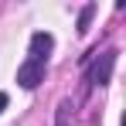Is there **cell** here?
I'll return each instance as SVG.
<instances>
[{"instance_id": "6da1fadb", "label": "cell", "mask_w": 126, "mask_h": 126, "mask_svg": "<svg viewBox=\"0 0 126 126\" xmlns=\"http://www.w3.org/2000/svg\"><path fill=\"white\" fill-rule=\"evenodd\" d=\"M116 58H119V51H116V48H106V51H95V55H92V62L85 65V75H82L85 92L109 85V79H112V68H116Z\"/></svg>"}, {"instance_id": "7a4b0ae2", "label": "cell", "mask_w": 126, "mask_h": 126, "mask_svg": "<svg viewBox=\"0 0 126 126\" xmlns=\"http://www.w3.org/2000/svg\"><path fill=\"white\" fill-rule=\"evenodd\" d=\"M44 75H48V65H44V62L24 58V62L17 65V85H21V89H27V92H34V89L44 82Z\"/></svg>"}, {"instance_id": "3957f363", "label": "cell", "mask_w": 126, "mask_h": 126, "mask_svg": "<svg viewBox=\"0 0 126 126\" xmlns=\"http://www.w3.org/2000/svg\"><path fill=\"white\" fill-rule=\"evenodd\" d=\"M51 51H55V34H48V31H34V34H31V41H27V58L48 65Z\"/></svg>"}, {"instance_id": "277c9868", "label": "cell", "mask_w": 126, "mask_h": 126, "mask_svg": "<svg viewBox=\"0 0 126 126\" xmlns=\"http://www.w3.org/2000/svg\"><path fill=\"white\" fill-rule=\"evenodd\" d=\"M72 99H62L58 102V109H55V126H72Z\"/></svg>"}, {"instance_id": "5b68a950", "label": "cell", "mask_w": 126, "mask_h": 126, "mask_svg": "<svg viewBox=\"0 0 126 126\" xmlns=\"http://www.w3.org/2000/svg\"><path fill=\"white\" fill-rule=\"evenodd\" d=\"M92 17H95V3H85L82 10H79V34H85V31H89Z\"/></svg>"}, {"instance_id": "8992f818", "label": "cell", "mask_w": 126, "mask_h": 126, "mask_svg": "<svg viewBox=\"0 0 126 126\" xmlns=\"http://www.w3.org/2000/svg\"><path fill=\"white\" fill-rule=\"evenodd\" d=\"M7 102H10V95H7V92H0V112L7 109Z\"/></svg>"}]
</instances>
